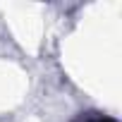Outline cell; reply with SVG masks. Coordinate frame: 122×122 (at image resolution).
Listing matches in <instances>:
<instances>
[{"label":"cell","instance_id":"cell-1","mask_svg":"<svg viewBox=\"0 0 122 122\" xmlns=\"http://www.w3.org/2000/svg\"><path fill=\"white\" fill-rule=\"evenodd\" d=\"M74 122H117V120H112V117H105V115L89 112V115H81V117H77Z\"/></svg>","mask_w":122,"mask_h":122}]
</instances>
